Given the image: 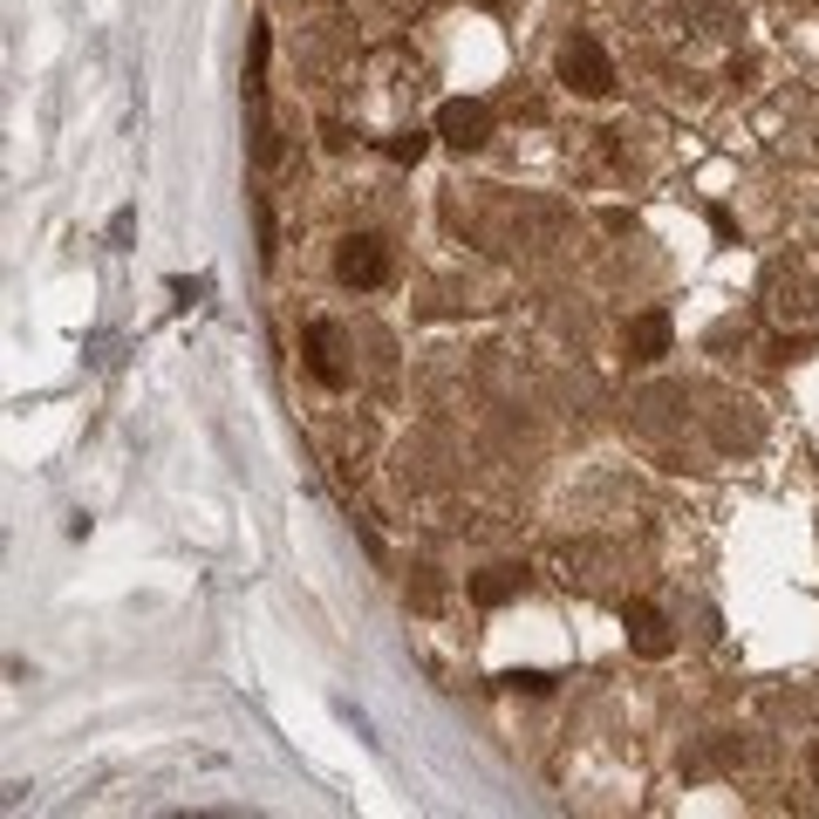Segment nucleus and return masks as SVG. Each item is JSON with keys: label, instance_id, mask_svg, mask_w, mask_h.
Segmentation results:
<instances>
[{"label": "nucleus", "instance_id": "obj_1", "mask_svg": "<svg viewBox=\"0 0 819 819\" xmlns=\"http://www.w3.org/2000/svg\"><path fill=\"white\" fill-rule=\"evenodd\" d=\"M560 83L580 89V96H608L614 89V62H608V48L595 35H574L567 48H560Z\"/></svg>", "mask_w": 819, "mask_h": 819}, {"label": "nucleus", "instance_id": "obj_2", "mask_svg": "<svg viewBox=\"0 0 819 819\" xmlns=\"http://www.w3.org/2000/svg\"><path fill=\"white\" fill-rule=\"evenodd\" d=\"M335 280L342 288H382V280H390V246L376 233H349L335 246Z\"/></svg>", "mask_w": 819, "mask_h": 819}, {"label": "nucleus", "instance_id": "obj_3", "mask_svg": "<svg viewBox=\"0 0 819 819\" xmlns=\"http://www.w3.org/2000/svg\"><path fill=\"white\" fill-rule=\"evenodd\" d=\"M438 137L457 144V150H478L485 137H492V110L472 102V96H457V102H444V110H438Z\"/></svg>", "mask_w": 819, "mask_h": 819}, {"label": "nucleus", "instance_id": "obj_4", "mask_svg": "<svg viewBox=\"0 0 819 819\" xmlns=\"http://www.w3.org/2000/svg\"><path fill=\"white\" fill-rule=\"evenodd\" d=\"M622 628H628V649H635V656H649V662H662V656L676 649L670 622H662L649 601H628V608H622Z\"/></svg>", "mask_w": 819, "mask_h": 819}, {"label": "nucleus", "instance_id": "obj_5", "mask_svg": "<svg viewBox=\"0 0 819 819\" xmlns=\"http://www.w3.org/2000/svg\"><path fill=\"white\" fill-rule=\"evenodd\" d=\"M307 369H315L328 390H349V369H342V335H335V321H315L307 328Z\"/></svg>", "mask_w": 819, "mask_h": 819}, {"label": "nucleus", "instance_id": "obj_6", "mask_svg": "<svg viewBox=\"0 0 819 819\" xmlns=\"http://www.w3.org/2000/svg\"><path fill=\"white\" fill-rule=\"evenodd\" d=\"M622 349H628V363H662L670 355V315H635Z\"/></svg>", "mask_w": 819, "mask_h": 819}, {"label": "nucleus", "instance_id": "obj_7", "mask_svg": "<svg viewBox=\"0 0 819 819\" xmlns=\"http://www.w3.org/2000/svg\"><path fill=\"white\" fill-rule=\"evenodd\" d=\"M512 595H526V567H485V574L472 580V601H478V608H505Z\"/></svg>", "mask_w": 819, "mask_h": 819}, {"label": "nucleus", "instance_id": "obj_8", "mask_svg": "<svg viewBox=\"0 0 819 819\" xmlns=\"http://www.w3.org/2000/svg\"><path fill=\"white\" fill-rule=\"evenodd\" d=\"M499 683H505V689H519V697H547V689H553L547 670H505Z\"/></svg>", "mask_w": 819, "mask_h": 819}, {"label": "nucleus", "instance_id": "obj_9", "mask_svg": "<svg viewBox=\"0 0 819 819\" xmlns=\"http://www.w3.org/2000/svg\"><path fill=\"white\" fill-rule=\"evenodd\" d=\"M424 150H430V137H424V131H403V137H390V158H396V164H417Z\"/></svg>", "mask_w": 819, "mask_h": 819}, {"label": "nucleus", "instance_id": "obj_10", "mask_svg": "<svg viewBox=\"0 0 819 819\" xmlns=\"http://www.w3.org/2000/svg\"><path fill=\"white\" fill-rule=\"evenodd\" d=\"M417 608H438V574L417 567Z\"/></svg>", "mask_w": 819, "mask_h": 819}, {"label": "nucleus", "instance_id": "obj_11", "mask_svg": "<svg viewBox=\"0 0 819 819\" xmlns=\"http://www.w3.org/2000/svg\"><path fill=\"white\" fill-rule=\"evenodd\" d=\"M131 233H137V212H131V205H123V212H117V219H110V240H117V246H123V240H131Z\"/></svg>", "mask_w": 819, "mask_h": 819}, {"label": "nucleus", "instance_id": "obj_12", "mask_svg": "<svg viewBox=\"0 0 819 819\" xmlns=\"http://www.w3.org/2000/svg\"><path fill=\"white\" fill-rule=\"evenodd\" d=\"M812 785H819V751H812Z\"/></svg>", "mask_w": 819, "mask_h": 819}]
</instances>
